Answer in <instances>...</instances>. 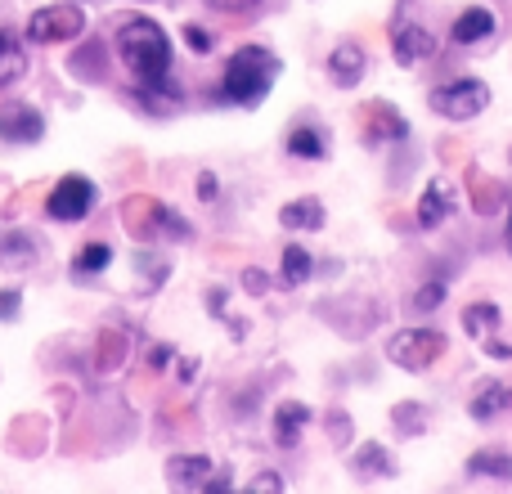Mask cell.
Wrapping results in <instances>:
<instances>
[{"instance_id": "cell-1", "label": "cell", "mask_w": 512, "mask_h": 494, "mask_svg": "<svg viewBox=\"0 0 512 494\" xmlns=\"http://www.w3.org/2000/svg\"><path fill=\"white\" fill-rule=\"evenodd\" d=\"M117 54L140 81L171 77V36L153 18H126L117 27Z\"/></svg>"}, {"instance_id": "cell-2", "label": "cell", "mask_w": 512, "mask_h": 494, "mask_svg": "<svg viewBox=\"0 0 512 494\" xmlns=\"http://www.w3.org/2000/svg\"><path fill=\"white\" fill-rule=\"evenodd\" d=\"M279 68L283 63L274 59L270 50H261V45H243V50H234L230 63H225L221 99L225 104H239V108H256L265 95H270Z\"/></svg>"}, {"instance_id": "cell-3", "label": "cell", "mask_w": 512, "mask_h": 494, "mask_svg": "<svg viewBox=\"0 0 512 494\" xmlns=\"http://www.w3.org/2000/svg\"><path fill=\"white\" fill-rule=\"evenodd\" d=\"M122 221L135 239H158V234H167V239H189L185 216L162 207L158 198H131V203L122 207Z\"/></svg>"}, {"instance_id": "cell-4", "label": "cell", "mask_w": 512, "mask_h": 494, "mask_svg": "<svg viewBox=\"0 0 512 494\" xmlns=\"http://www.w3.org/2000/svg\"><path fill=\"white\" fill-rule=\"evenodd\" d=\"M86 32V14L81 5H41L32 18H27V41L32 45H63V41H77Z\"/></svg>"}, {"instance_id": "cell-5", "label": "cell", "mask_w": 512, "mask_h": 494, "mask_svg": "<svg viewBox=\"0 0 512 494\" xmlns=\"http://www.w3.org/2000/svg\"><path fill=\"white\" fill-rule=\"evenodd\" d=\"M441 355H445V333H436V328H405V333H396L387 342V360L409 373L432 369Z\"/></svg>"}, {"instance_id": "cell-6", "label": "cell", "mask_w": 512, "mask_h": 494, "mask_svg": "<svg viewBox=\"0 0 512 494\" xmlns=\"http://www.w3.org/2000/svg\"><path fill=\"white\" fill-rule=\"evenodd\" d=\"M427 104H432V113L450 117V122H472V117H481V108L490 104V86L486 81L459 77V81H450V86H436L432 95H427Z\"/></svg>"}, {"instance_id": "cell-7", "label": "cell", "mask_w": 512, "mask_h": 494, "mask_svg": "<svg viewBox=\"0 0 512 494\" xmlns=\"http://www.w3.org/2000/svg\"><path fill=\"white\" fill-rule=\"evenodd\" d=\"M95 198L99 189L90 185L86 176H63L59 185L50 189V198H45V212H50V221H86L90 212H95Z\"/></svg>"}, {"instance_id": "cell-8", "label": "cell", "mask_w": 512, "mask_h": 494, "mask_svg": "<svg viewBox=\"0 0 512 494\" xmlns=\"http://www.w3.org/2000/svg\"><path fill=\"white\" fill-rule=\"evenodd\" d=\"M360 122H364V140H369V144L405 140V135H409V122L391 104H382V99H373V104L360 108Z\"/></svg>"}, {"instance_id": "cell-9", "label": "cell", "mask_w": 512, "mask_h": 494, "mask_svg": "<svg viewBox=\"0 0 512 494\" xmlns=\"http://www.w3.org/2000/svg\"><path fill=\"white\" fill-rule=\"evenodd\" d=\"M45 135V117L32 104H5L0 108V140L9 144H32Z\"/></svg>"}, {"instance_id": "cell-10", "label": "cell", "mask_w": 512, "mask_h": 494, "mask_svg": "<svg viewBox=\"0 0 512 494\" xmlns=\"http://www.w3.org/2000/svg\"><path fill=\"white\" fill-rule=\"evenodd\" d=\"M391 50H396L400 68H414V63L432 59L436 41H432V32H423L418 23H409V27H396V36H391Z\"/></svg>"}, {"instance_id": "cell-11", "label": "cell", "mask_w": 512, "mask_h": 494, "mask_svg": "<svg viewBox=\"0 0 512 494\" xmlns=\"http://www.w3.org/2000/svg\"><path fill=\"white\" fill-rule=\"evenodd\" d=\"M310 405H301V400H283L279 409H274V445L279 450H292V445L301 441V432L310 427Z\"/></svg>"}, {"instance_id": "cell-12", "label": "cell", "mask_w": 512, "mask_h": 494, "mask_svg": "<svg viewBox=\"0 0 512 494\" xmlns=\"http://www.w3.org/2000/svg\"><path fill=\"white\" fill-rule=\"evenodd\" d=\"M212 459L207 454H171L167 459V481L176 490H203V481L212 477Z\"/></svg>"}, {"instance_id": "cell-13", "label": "cell", "mask_w": 512, "mask_h": 494, "mask_svg": "<svg viewBox=\"0 0 512 494\" xmlns=\"http://www.w3.org/2000/svg\"><path fill=\"white\" fill-rule=\"evenodd\" d=\"M495 27H499V18L490 14L486 5H472V9H463V14L454 18L450 41L454 45H481L486 36H495Z\"/></svg>"}, {"instance_id": "cell-14", "label": "cell", "mask_w": 512, "mask_h": 494, "mask_svg": "<svg viewBox=\"0 0 512 494\" xmlns=\"http://www.w3.org/2000/svg\"><path fill=\"white\" fill-rule=\"evenodd\" d=\"M364 50L355 41H337L333 45V54H328V77L337 81V86H360V77H364Z\"/></svg>"}, {"instance_id": "cell-15", "label": "cell", "mask_w": 512, "mask_h": 494, "mask_svg": "<svg viewBox=\"0 0 512 494\" xmlns=\"http://www.w3.org/2000/svg\"><path fill=\"white\" fill-rule=\"evenodd\" d=\"M351 472L360 481H387V477H396V459L387 454V445L369 441V445H360V450L351 454Z\"/></svg>"}, {"instance_id": "cell-16", "label": "cell", "mask_w": 512, "mask_h": 494, "mask_svg": "<svg viewBox=\"0 0 512 494\" xmlns=\"http://www.w3.org/2000/svg\"><path fill=\"white\" fill-rule=\"evenodd\" d=\"M450 212H454V185L436 176L432 185L423 189V203H418V225H423V230H436V225H441Z\"/></svg>"}, {"instance_id": "cell-17", "label": "cell", "mask_w": 512, "mask_h": 494, "mask_svg": "<svg viewBox=\"0 0 512 494\" xmlns=\"http://www.w3.org/2000/svg\"><path fill=\"white\" fill-rule=\"evenodd\" d=\"M36 256L41 252H36L32 234H23V230L0 234V265H5V270H32Z\"/></svg>"}, {"instance_id": "cell-18", "label": "cell", "mask_w": 512, "mask_h": 494, "mask_svg": "<svg viewBox=\"0 0 512 494\" xmlns=\"http://www.w3.org/2000/svg\"><path fill=\"white\" fill-rule=\"evenodd\" d=\"M279 225L292 234L301 230H324V207H319V198H297V203L279 207Z\"/></svg>"}, {"instance_id": "cell-19", "label": "cell", "mask_w": 512, "mask_h": 494, "mask_svg": "<svg viewBox=\"0 0 512 494\" xmlns=\"http://www.w3.org/2000/svg\"><path fill=\"white\" fill-rule=\"evenodd\" d=\"M468 189H472V212L477 216H495L499 207H504V185L499 180H490V176H481V171H472L468 176Z\"/></svg>"}, {"instance_id": "cell-20", "label": "cell", "mask_w": 512, "mask_h": 494, "mask_svg": "<svg viewBox=\"0 0 512 494\" xmlns=\"http://www.w3.org/2000/svg\"><path fill=\"white\" fill-rule=\"evenodd\" d=\"M468 409H472V418H481V423H486V418H499L504 409H512V387H504V382H486V387L472 396Z\"/></svg>"}, {"instance_id": "cell-21", "label": "cell", "mask_w": 512, "mask_h": 494, "mask_svg": "<svg viewBox=\"0 0 512 494\" xmlns=\"http://www.w3.org/2000/svg\"><path fill=\"white\" fill-rule=\"evenodd\" d=\"M288 153L301 162H319L328 153V140L319 135V126H292L288 131Z\"/></svg>"}, {"instance_id": "cell-22", "label": "cell", "mask_w": 512, "mask_h": 494, "mask_svg": "<svg viewBox=\"0 0 512 494\" xmlns=\"http://www.w3.org/2000/svg\"><path fill=\"white\" fill-rule=\"evenodd\" d=\"M468 477H495V481H512V454L508 450H481L468 459Z\"/></svg>"}, {"instance_id": "cell-23", "label": "cell", "mask_w": 512, "mask_h": 494, "mask_svg": "<svg viewBox=\"0 0 512 494\" xmlns=\"http://www.w3.org/2000/svg\"><path fill=\"white\" fill-rule=\"evenodd\" d=\"M495 324H499V306H495V301H472V306L463 310V328H468V337H477V342L495 337Z\"/></svg>"}, {"instance_id": "cell-24", "label": "cell", "mask_w": 512, "mask_h": 494, "mask_svg": "<svg viewBox=\"0 0 512 494\" xmlns=\"http://www.w3.org/2000/svg\"><path fill=\"white\" fill-rule=\"evenodd\" d=\"M27 72V54H23V45L14 41V36L0 27V86H9V81H18Z\"/></svg>"}, {"instance_id": "cell-25", "label": "cell", "mask_w": 512, "mask_h": 494, "mask_svg": "<svg viewBox=\"0 0 512 494\" xmlns=\"http://www.w3.org/2000/svg\"><path fill=\"white\" fill-rule=\"evenodd\" d=\"M310 274H315V256H310L306 247H297V243L283 247V283L297 288V283H306Z\"/></svg>"}, {"instance_id": "cell-26", "label": "cell", "mask_w": 512, "mask_h": 494, "mask_svg": "<svg viewBox=\"0 0 512 494\" xmlns=\"http://www.w3.org/2000/svg\"><path fill=\"white\" fill-rule=\"evenodd\" d=\"M108 261H113V247H108V243H86L77 252V261H72V270H77L81 279H90V274L108 270Z\"/></svg>"}, {"instance_id": "cell-27", "label": "cell", "mask_w": 512, "mask_h": 494, "mask_svg": "<svg viewBox=\"0 0 512 494\" xmlns=\"http://www.w3.org/2000/svg\"><path fill=\"white\" fill-rule=\"evenodd\" d=\"M391 423L400 436H423L427 432V405H396L391 409Z\"/></svg>"}, {"instance_id": "cell-28", "label": "cell", "mask_w": 512, "mask_h": 494, "mask_svg": "<svg viewBox=\"0 0 512 494\" xmlns=\"http://www.w3.org/2000/svg\"><path fill=\"white\" fill-rule=\"evenodd\" d=\"M445 306V283H423V288L414 292V310H441Z\"/></svg>"}, {"instance_id": "cell-29", "label": "cell", "mask_w": 512, "mask_h": 494, "mask_svg": "<svg viewBox=\"0 0 512 494\" xmlns=\"http://www.w3.org/2000/svg\"><path fill=\"white\" fill-rule=\"evenodd\" d=\"M248 490H252V494H283L288 486H283V477H279V472H256Z\"/></svg>"}, {"instance_id": "cell-30", "label": "cell", "mask_w": 512, "mask_h": 494, "mask_svg": "<svg viewBox=\"0 0 512 494\" xmlns=\"http://www.w3.org/2000/svg\"><path fill=\"white\" fill-rule=\"evenodd\" d=\"M212 9H221V14H252V9H261L265 0H207Z\"/></svg>"}, {"instance_id": "cell-31", "label": "cell", "mask_w": 512, "mask_h": 494, "mask_svg": "<svg viewBox=\"0 0 512 494\" xmlns=\"http://www.w3.org/2000/svg\"><path fill=\"white\" fill-rule=\"evenodd\" d=\"M135 265H140V270H149V283H144V288H158V283L167 279V265L153 261V256H135Z\"/></svg>"}, {"instance_id": "cell-32", "label": "cell", "mask_w": 512, "mask_h": 494, "mask_svg": "<svg viewBox=\"0 0 512 494\" xmlns=\"http://www.w3.org/2000/svg\"><path fill=\"white\" fill-rule=\"evenodd\" d=\"M18 306H23V292H18V288L0 292V319H18Z\"/></svg>"}, {"instance_id": "cell-33", "label": "cell", "mask_w": 512, "mask_h": 494, "mask_svg": "<svg viewBox=\"0 0 512 494\" xmlns=\"http://www.w3.org/2000/svg\"><path fill=\"white\" fill-rule=\"evenodd\" d=\"M185 41H189V50H198V54L212 50V36H207L203 27H185Z\"/></svg>"}, {"instance_id": "cell-34", "label": "cell", "mask_w": 512, "mask_h": 494, "mask_svg": "<svg viewBox=\"0 0 512 494\" xmlns=\"http://www.w3.org/2000/svg\"><path fill=\"white\" fill-rule=\"evenodd\" d=\"M243 288H248V292H252V297H261V292H265V288H270V279H265V274H261V270H243Z\"/></svg>"}, {"instance_id": "cell-35", "label": "cell", "mask_w": 512, "mask_h": 494, "mask_svg": "<svg viewBox=\"0 0 512 494\" xmlns=\"http://www.w3.org/2000/svg\"><path fill=\"white\" fill-rule=\"evenodd\" d=\"M203 490H207V494H225V490H234L230 472H221V477H216V472H212V477H207V481H203Z\"/></svg>"}, {"instance_id": "cell-36", "label": "cell", "mask_w": 512, "mask_h": 494, "mask_svg": "<svg viewBox=\"0 0 512 494\" xmlns=\"http://www.w3.org/2000/svg\"><path fill=\"white\" fill-rule=\"evenodd\" d=\"M216 189H221V185H216V176H212V171H203V176H198V198H203V203H212Z\"/></svg>"}, {"instance_id": "cell-37", "label": "cell", "mask_w": 512, "mask_h": 494, "mask_svg": "<svg viewBox=\"0 0 512 494\" xmlns=\"http://www.w3.org/2000/svg\"><path fill=\"white\" fill-rule=\"evenodd\" d=\"M328 432H333V441H346V436H351V423H346V418H328Z\"/></svg>"}, {"instance_id": "cell-38", "label": "cell", "mask_w": 512, "mask_h": 494, "mask_svg": "<svg viewBox=\"0 0 512 494\" xmlns=\"http://www.w3.org/2000/svg\"><path fill=\"white\" fill-rule=\"evenodd\" d=\"M149 360H153V369H162V364H167V360H171V346H158V351H153V355H149Z\"/></svg>"}, {"instance_id": "cell-39", "label": "cell", "mask_w": 512, "mask_h": 494, "mask_svg": "<svg viewBox=\"0 0 512 494\" xmlns=\"http://www.w3.org/2000/svg\"><path fill=\"white\" fill-rule=\"evenodd\" d=\"M508 243H512V207H508Z\"/></svg>"}]
</instances>
